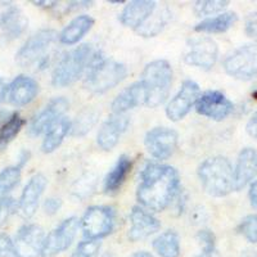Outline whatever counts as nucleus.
I'll return each instance as SVG.
<instances>
[{"mask_svg":"<svg viewBox=\"0 0 257 257\" xmlns=\"http://www.w3.org/2000/svg\"><path fill=\"white\" fill-rule=\"evenodd\" d=\"M180 190L178 170L169 165L147 162L141 173L137 198L143 207L161 212L175 199Z\"/></svg>","mask_w":257,"mask_h":257,"instance_id":"f257e3e1","label":"nucleus"},{"mask_svg":"<svg viewBox=\"0 0 257 257\" xmlns=\"http://www.w3.org/2000/svg\"><path fill=\"white\" fill-rule=\"evenodd\" d=\"M127 75L125 64L105 58L102 53H93L86 68L84 86L94 94H103L123 81Z\"/></svg>","mask_w":257,"mask_h":257,"instance_id":"f03ea898","label":"nucleus"},{"mask_svg":"<svg viewBox=\"0 0 257 257\" xmlns=\"http://www.w3.org/2000/svg\"><path fill=\"white\" fill-rule=\"evenodd\" d=\"M141 85L144 91V104L156 108L166 102L173 84V68L165 59L149 62L141 76Z\"/></svg>","mask_w":257,"mask_h":257,"instance_id":"7ed1b4c3","label":"nucleus"},{"mask_svg":"<svg viewBox=\"0 0 257 257\" xmlns=\"http://www.w3.org/2000/svg\"><path fill=\"white\" fill-rule=\"evenodd\" d=\"M198 178L202 188L212 197H225L234 190V170L224 156H213L199 165Z\"/></svg>","mask_w":257,"mask_h":257,"instance_id":"20e7f679","label":"nucleus"},{"mask_svg":"<svg viewBox=\"0 0 257 257\" xmlns=\"http://www.w3.org/2000/svg\"><path fill=\"white\" fill-rule=\"evenodd\" d=\"M58 34L52 29H43L30 36L16 54V62L24 68L45 70L53 57V45Z\"/></svg>","mask_w":257,"mask_h":257,"instance_id":"39448f33","label":"nucleus"},{"mask_svg":"<svg viewBox=\"0 0 257 257\" xmlns=\"http://www.w3.org/2000/svg\"><path fill=\"white\" fill-rule=\"evenodd\" d=\"M93 50L89 44H81L66 53L52 73V84L56 88H66L81 77L90 62Z\"/></svg>","mask_w":257,"mask_h":257,"instance_id":"423d86ee","label":"nucleus"},{"mask_svg":"<svg viewBox=\"0 0 257 257\" xmlns=\"http://www.w3.org/2000/svg\"><path fill=\"white\" fill-rule=\"evenodd\" d=\"M116 213L109 206H91L85 211L80 220L82 234L86 239L99 240L107 237L114 229Z\"/></svg>","mask_w":257,"mask_h":257,"instance_id":"0eeeda50","label":"nucleus"},{"mask_svg":"<svg viewBox=\"0 0 257 257\" xmlns=\"http://www.w3.org/2000/svg\"><path fill=\"white\" fill-rule=\"evenodd\" d=\"M224 71L237 80L257 77V44H245L230 53L222 62Z\"/></svg>","mask_w":257,"mask_h":257,"instance_id":"6e6552de","label":"nucleus"},{"mask_svg":"<svg viewBox=\"0 0 257 257\" xmlns=\"http://www.w3.org/2000/svg\"><path fill=\"white\" fill-rule=\"evenodd\" d=\"M217 58H219V47L211 38L199 36L188 40L183 57L187 64L208 71L216 64Z\"/></svg>","mask_w":257,"mask_h":257,"instance_id":"1a4fd4ad","label":"nucleus"},{"mask_svg":"<svg viewBox=\"0 0 257 257\" xmlns=\"http://www.w3.org/2000/svg\"><path fill=\"white\" fill-rule=\"evenodd\" d=\"M79 226L80 220L77 217L72 216L63 220L56 229H53L48 235H45L40 256L56 257L61 252L66 251L76 237Z\"/></svg>","mask_w":257,"mask_h":257,"instance_id":"9d476101","label":"nucleus"},{"mask_svg":"<svg viewBox=\"0 0 257 257\" xmlns=\"http://www.w3.org/2000/svg\"><path fill=\"white\" fill-rule=\"evenodd\" d=\"M178 142V133L170 127H155L149 130L144 138L148 153L158 161L169 160L175 153Z\"/></svg>","mask_w":257,"mask_h":257,"instance_id":"9b49d317","label":"nucleus"},{"mask_svg":"<svg viewBox=\"0 0 257 257\" xmlns=\"http://www.w3.org/2000/svg\"><path fill=\"white\" fill-rule=\"evenodd\" d=\"M45 233L36 224H26L18 229L13 240L12 257H38L40 256Z\"/></svg>","mask_w":257,"mask_h":257,"instance_id":"f8f14e48","label":"nucleus"},{"mask_svg":"<svg viewBox=\"0 0 257 257\" xmlns=\"http://www.w3.org/2000/svg\"><path fill=\"white\" fill-rule=\"evenodd\" d=\"M201 90L196 81L185 80L173 99L166 105V116L174 122L181 121L190 112L193 105H196Z\"/></svg>","mask_w":257,"mask_h":257,"instance_id":"ddd939ff","label":"nucleus"},{"mask_svg":"<svg viewBox=\"0 0 257 257\" xmlns=\"http://www.w3.org/2000/svg\"><path fill=\"white\" fill-rule=\"evenodd\" d=\"M233 108L230 99L219 90H207L201 94L196 102L197 112L213 121L225 120L233 112Z\"/></svg>","mask_w":257,"mask_h":257,"instance_id":"4468645a","label":"nucleus"},{"mask_svg":"<svg viewBox=\"0 0 257 257\" xmlns=\"http://www.w3.org/2000/svg\"><path fill=\"white\" fill-rule=\"evenodd\" d=\"M48 185V179L43 174H35L25 185L24 192L17 202V211L24 219H31L36 213L41 196Z\"/></svg>","mask_w":257,"mask_h":257,"instance_id":"2eb2a0df","label":"nucleus"},{"mask_svg":"<svg viewBox=\"0 0 257 257\" xmlns=\"http://www.w3.org/2000/svg\"><path fill=\"white\" fill-rule=\"evenodd\" d=\"M68 107H70V103L63 96L50 100L47 107L32 118L29 127V134L31 137H39L47 132L53 123H56L59 118L64 117Z\"/></svg>","mask_w":257,"mask_h":257,"instance_id":"dca6fc26","label":"nucleus"},{"mask_svg":"<svg viewBox=\"0 0 257 257\" xmlns=\"http://www.w3.org/2000/svg\"><path fill=\"white\" fill-rule=\"evenodd\" d=\"M161 228L160 220L143 207L135 206L130 213V229L127 237L132 242L143 240L157 233Z\"/></svg>","mask_w":257,"mask_h":257,"instance_id":"f3484780","label":"nucleus"},{"mask_svg":"<svg viewBox=\"0 0 257 257\" xmlns=\"http://www.w3.org/2000/svg\"><path fill=\"white\" fill-rule=\"evenodd\" d=\"M128 117L126 114L112 113L107 120L100 126L98 135H96V143L103 151H112L118 144L120 138L127 128Z\"/></svg>","mask_w":257,"mask_h":257,"instance_id":"a211bd4d","label":"nucleus"},{"mask_svg":"<svg viewBox=\"0 0 257 257\" xmlns=\"http://www.w3.org/2000/svg\"><path fill=\"white\" fill-rule=\"evenodd\" d=\"M234 190H240L257 176V149L247 147L239 152L234 167Z\"/></svg>","mask_w":257,"mask_h":257,"instance_id":"6ab92c4d","label":"nucleus"},{"mask_svg":"<svg viewBox=\"0 0 257 257\" xmlns=\"http://www.w3.org/2000/svg\"><path fill=\"white\" fill-rule=\"evenodd\" d=\"M38 93V81L26 75H20L8 85L7 96L11 104L16 107H24L35 99Z\"/></svg>","mask_w":257,"mask_h":257,"instance_id":"aec40b11","label":"nucleus"},{"mask_svg":"<svg viewBox=\"0 0 257 257\" xmlns=\"http://www.w3.org/2000/svg\"><path fill=\"white\" fill-rule=\"evenodd\" d=\"M157 8L156 2L151 0H133L125 6L122 12L120 13L121 24L130 29L138 30L142 25L151 17L155 9Z\"/></svg>","mask_w":257,"mask_h":257,"instance_id":"412c9836","label":"nucleus"},{"mask_svg":"<svg viewBox=\"0 0 257 257\" xmlns=\"http://www.w3.org/2000/svg\"><path fill=\"white\" fill-rule=\"evenodd\" d=\"M27 26L29 20L17 7H9L0 15V30L7 40H15L20 38L26 31Z\"/></svg>","mask_w":257,"mask_h":257,"instance_id":"4be33fe9","label":"nucleus"},{"mask_svg":"<svg viewBox=\"0 0 257 257\" xmlns=\"http://www.w3.org/2000/svg\"><path fill=\"white\" fill-rule=\"evenodd\" d=\"M94 18L88 15H81L73 18L68 25L64 27L58 35L61 44L75 45L91 30L94 26Z\"/></svg>","mask_w":257,"mask_h":257,"instance_id":"5701e85b","label":"nucleus"},{"mask_svg":"<svg viewBox=\"0 0 257 257\" xmlns=\"http://www.w3.org/2000/svg\"><path fill=\"white\" fill-rule=\"evenodd\" d=\"M141 104H144L143 88L141 82H134L114 98L111 108L114 114H125L127 111Z\"/></svg>","mask_w":257,"mask_h":257,"instance_id":"b1692460","label":"nucleus"},{"mask_svg":"<svg viewBox=\"0 0 257 257\" xmlns=\"http://www.w3.org/2000/svg\"><path fill=\"white\" fill-rule=\"evenodd\" d=\"M132 158L126 155L120 156L118 160L116 161V164L113 165V167L109 170V173L104 178V185H103L104 192L107 194H112V193H116L120 189L130 171H132Z\"/></svg>","mask_w":257,"mask_h":257,"instance_id":"393cba45","label":"nucleus"},{"mask_svg":"<svg viewBox=\"0 0 257 257\" xmlns=\"http://www.w3.org/2000/svg\"><path fill=\"white\" fill-rule=\"evenodd\" d=\"M237 21L238 15L235 12H222L201 21L198 25H196L194 30L201 34H221L228 31Z\"/></svg>","mask_w":257,"mask_h":257,"instance_id":"a878e982","label":"nucleus"},{"mask_svg":"<svg viewBox=\"0 0 257 257\" xmlns=\"http://www.w3.org/2000/svg\"><path fill=\"white\" fill-rule=\"evenodd\" d=\"M71 132V121L67 117H62L53 123L47 132H45L44 141L41 143V151L44 153L54 152L57 148L62 144L66 135Z\"/></svg>","mask_w":257,"mask_h":257,"instance_id":"bb28decb","label":"nucleus"},{"mask_svg":"<svg viewBox=\"0 0 257 257\" xmlns=\"http://www.w3.org/2000/svg\"><path fill=\"white\" fill-rule=\"evenodd\" d=\"M153 249L160 257H179L180 256V238L174 230H166L161 233L152 242Z\"/></svg>","mask_w":257,"mask_h":257,"instance_id":"cd10ccee","label":"nucleus"},{"mask_svg":"<svg viewBox=\"0 0 257 257\" xmlns=\"http://www.w3.org/2000/svg\"><path fill=\"white\" fill-rule=\"evenodd\" d=\"M169 9L166 7L160 8L157 6V8L155 9V12L137 30V32L141 36H143V38H155V36H157L165 29L166 24L169 22Z\"/></svg>","mask_w":257,"mask_h":257,"instance_id":"c85d7f7f","label":"nucleus"},{"mask_svg":"<svg viewBox=\"0 0 257 257\" xmlns=\"http://www.w3.org/2000/svg\"><path fill=\"white\" fill-rule=\"evenodd\" d=\"M99 112L94 108H85L77 114L76 120L71 122V135L72 137H84L88 134L98 121Z\"/></svg>","mask_w":257,"mask_h":257,"instance_id":"c756f323","label":"nucleus"},{"mask_svg":"<svg viewBox=\"0 0 257 257\" xmlns=\"http://www.w3.org/2000/svg\"><path fill=\"white\" fill-rule=\"evenodd\" d=\"M25 123L26 121L17 112L11 114L8 120L0 126V147L6 146L12 139H15L16 135L21 132V128L24 127Z\"/></svg>","mask_w":257,"mask_h":257,"instance_id":"7c9ffc66","label":"nucleus"},{"mask_svg":"<svg viewBox=\"0 0 257 257\" xmlns=\"http://www.w3.org/2000/svg\"><path fill=\"white\" fill-rule=\"evenodd\" d=\"M229 6L226 0H198L193 4V12L197 17H210L222 13Z\"/></svg>","mask_w":257,"mask_h":257,"instance_id":"2f4dec72","label":"nucleus"},{"mask_svg":"<svg viewBox=\"0 0 257 257\" xmlns=\"http://www.w3.org/2000/svg\"><path fill=\"white\" fill-rule=\"evenodd\" d=\"M21 180V167L9 166L0 173V198L6 197L12 189H15Z\"/></svg>","mask_w":257,"mask_h":257,"instance_id":"473e14b6","label":"nucleus"},{"mask_svg":"<svg viewBox=\"0 0 257 257\" xmlns=\"http://www.w3.org/2000/svg\"><path fill=\"white\" fill-rule=\"evenodd\" d=\"M197 240L201 245L199 256H210L216 252V238L215 234L208 229H202L197 233Z\"/></svg>","mask_w":257,"mask_h":257,"instance_id":"72a5a7b5","label":"nucleus"},{"mask_svg":"<svg viewBox=\"0 0 257 257\" xmlns=\"http://www.w3.org/2000/svg\"><path fill=\"white\" fill-rule=\"evenodd\" d=\"M238 233L251 243H257V213L245 216L238 225Z\"/></svg>","mask_w":257,"mask_h":257,"instance_id":"f704fd0d","label":"nucleus"},{"mask_svg":"<svg viewBox=\"0 0 257 257\" xmlns=\"http://www.w3.org/2000/svg\"><path fill=\"white\" fill-rule=\"evenodd\" d=\"M100 249L99 240L86 239L80 242L76 245V248L73 249L72 256L71 257H94L98 254Z\"/></svg>","mask_w":257,"mask_h":257,"instance_id":"c9c22d12","label":"nucleus"},{"mask_svg":"<svg viewBox=\"0 0 257 257\" xmlns=\"http://www.w3.org/2000/svg\"><path fill=\"white\" fill-rule=\"evenodd\" d=\"M17 211V202L13 197H2L0 198V226H3L8 219Z\"/></svg>","mask_w":257,"mask_h":257,"instance_id":"e433bc0d","label":"nucleus"},{"mask_svg":"<svg viewBox=\"0 0 257 257\" xmlns=\"http://www.w3.org/2000/svg\"><path fill=\"white\" fill-rule=\"evenodd\" d=\"M13 240L7 234H0V257L13 256Z\"/></svg>","mask_w":257,"mask_h":257,"instance_id":"4c0bfd02","label":"nucleus"},{"mask_svg":"<svg viewBox=\"0 0 257 257\" xmlns=\"http://www.w3.org/2000/svg\"><path fill=\"white\" fill-rule=\"evenodd\" d=\"M62 207V201L59 198H47L44 202V205H43V208H44L45 213L47 215H56Z\"/></svg>","mask_w":257,"mask_h":257,"instance_id":"58836bf2","label":"nucleus"},{"mask_svg":"<svg viewBox=\"0 0 257 257\" xmlns=\"http://www.w3.org/2000/svg\"><path fill=\"white\" fill-rule=\"evenodd\" d=\"M245 34L249 38L257 39V12L251 13L245 20Z\"/></svg>","mask_w":257,"mask_h":257,"instance_id":"ea45409f","label":"nucleus"},{"mask_svg":"<svg viewBox=\"0 0 257 257\" xmlns=\"http://www.w3.org/2000/svg\"><path fill=\"white\" fill-rule=\"evenodd\" d=\"M245 132L248 133L249 137L257 139V111L252 114L247 125H245Z\"/></svg>","mask_w":257,"mask_h":257,"instance_id":"a19ab883","label":"nucleus"},{"mask_svg":"<svg viewBox=\"0 0 257 257\" xmlns=\"http://www.w3.org/2000/svg\"><path fill=\"white\" fill-rule=\"evenodd\" d=\"M248 197H249V202H251L252 207L257 210V179L251 183V187H249V190H248Z\"/></svg>","mask_w":257,"mask_h":257,"instance_id":"79ce46f5","label":"nucleus"},{"mask_svg":"<svg viewBox=\"0 0 257 257\" xmlns=\"http://www.w3.org/2000/svg\"><path fill=\"white\" fill-rule=\"evenodd\" d=\"M91 4H93L91 2H70V3L67 4L66 11H67V12H72V11H77V9L88 8Z\"/></svg>","mask_w":257,"mask_h":257,"instance_id":"37998d69","label":"nucleus"},{"mask_svg":"<svg viewBox=\"0 0 257 257\" xmlns=\"http://www.w3.org/2000/svg\"><path fill=\"white\" fill-rule=\"evenodd\" d=\"M7 90H8V85L4 82V80L0 77V103L3 102V99L7 95Z\"/></svg>","mask_w":257,"mask_h":257,"instance_id":"c03bdc74","label":"nucleus"},{"mask_svg":"<svg viewBox=\"0 0 257 257\" xmlns=\"http://www.w3.org/2000/svg\"><path fill=\"white\" fill-rule=\"evenodd\" d=\"M29 158H30V152H27V151H22V152H21L20 161H18L17 166H20L21 169H22V167H24V165L26 164L27 161H29Z\"/></svg>","mask_w":257,"mask_h":257,"instance_id":"a18cd8bd","label":"nucleus"},{"mask_svg":"<svg viewBox=\"0 0 257 257\" xmlns=\"http://www.w3.org/2000/svg\"><path fill=\"white\" fill-rule=\"evenodd\" d=\"M34 4L39 7H44V8H53V7L58 6V2H34Z\"/></svg>","mask_w":257,"mask_h":257,"instance_id":"49530a36","label":"nucleus"},{"mask_svg":"<svg viewBox=\"0 0 257 257\" xmlns=\"http://www.w3.org/2000/svg\"><path fill=\"white\" fill-rule=\"evenodd\" d=\"M130 257H155V256L147 251H139V252H135V253L132 254Z\"/></svg>","mask_w":257,"mask_h":257,"instance_id":"de8ad7c7","label":"nucleus"},{"mask_svg":"<svg viewBox=\"0 0 257 257\" xmlns=\"http://www.w3.org/2000/svg\"><path fill=\"white\" fill-rule=\"evenodd\" d=\"M108 3L109 4H122L123 2H122V0H116V2H113V0H109Z\"/></svg>","mask_w":257,"mask_h":257,"instance_id":"09e8293b","label":"nucleus"},{"mask_svg":"<svg viewBox=\"0 0 257 257\" xmlns=\"http://www.w3.org/2000/svg\"><path fill=\"white\" fill-rule=\"evenodd\" d=\"M198 257H219V256H217L216 252H215V253H213V254H210V256H198Z\"/></svg>","mask_w":257,"mask_h":257,"instance_id":"8fccbe9b","label":"nucleus"},{"mask_svg":"<svg viewBox=\"0 0 257 257\" xmlns=\"http://www.w3.org/2000/svg\"><path fill=\"white\" fill-rule=\"evenodd\" d=\"M107 257H109V256H107Z\"/></svg>","mask_w":257,"mask_h":257,"instance_id":"3c124183","label":"nucleus"}]
</instances>
